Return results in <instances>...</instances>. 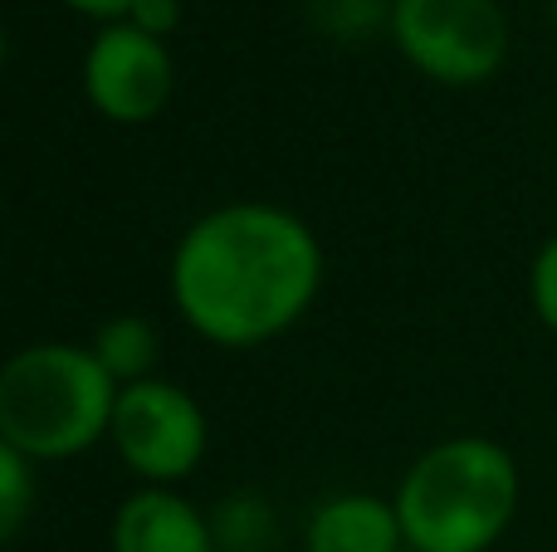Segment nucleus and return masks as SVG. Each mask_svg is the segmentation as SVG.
I'll list each match as a JSON object with an SVG mask.
<instances>
[{"mask_svg": "<svg viewBox=\"0 0 557 552\" xmlns=\"http://www.w3.org/2000/svg\"><path fill=\"white\" fill-rule=\"evenodd\" d=\"M172 303L215 348H260L288 333L323 289V244L284 205L206 211L172 250Z\"/></svg>", "mask_w": 557, "mask_h": 552, "instance_id": "nucleus-1", "label": "nucleus"}, {"mask_svg": "<svg viewBox=\"0 0 557 552\" xmlns=\"http://www.w3.org/2000/svg\"><path fill=\"white\" fill-rule=\"evenodd\" d=\"M523 499L519 460L490 436H450L421 450L392 504L411 552H490Z\"/></svg>", "mask_w": 557, "mask_h": 552, "instance_id": "nucleus-2", "label": "nucleus"}, {"mask_svg": "<svg viewBox=\"0 0 557 552\" xmlns=\"http://www.w3.org/2000/svg\"><path fill=\"white\" fill-rule=\"evenodd\" d=\"M117 381L94 348L29 342L0 362V436L29 460H74L108 436Z\"/></svg>", "mask_w": 557, "mask_h": 552, "instance_id": "nucleus-3", "label": "nucleus"}, {"mask_svg": "<svg viewBox=\"0 0 557 552\" xmlns=\"http://www.w3.org/2000/svg\"><path fill=\"white\" fill-rule=\"evenodd\" d=\"M401 59L445 88H480L509 59V15L499 0H392Z\"/></svg>", "mask_w": 557, "mask_h": 552, "instance_id": "nucleus-4", "label": "nucleus"}, {"mask_svg": "<svg viewBox=\"0 0 557 552\" xmlns=\"http://www.w3.org/2000/svg\"><path fill=\"white\" fill-rule=\"evenodd\" d=\"M206 436H211L206 411L176 381L147 377L133 387H117L108 440L143 485L176 489L186 475H196V465L206 460Z\"/></svg>", "mask_w": 557, "mask_h": 552, "instance_id": "nucleus-5", "label": "nucleus"}, {"mask_svg": "<svg viewBox=\"0 0 557 552\" xmlns=\"http://www.w3.org/2000/svg\"><path fill=\"white\" fill-rule=\"evenodd\" d=\"M176 88V64L166 39L137 29L133 20H113L94 35L84 54V93L98 117L117 127H143L166 108Z\"/></svg>", "mask_w": 557, "mask_h": 552, "instance_id": "nucleus-6", "label": "nucleus"}, {"mask_svg": "<svg viewBox=\"0 0 557 552\" xmlns=\"http://www.w3.org/2000/svg\"><path fill=\"white\" fill-rule=\"evenodd\" d=\"M215 528L176 489L143 485L113 518V552H215Z\"/></svg>", "mask_w": 557, "mask_h": 552, "instance_id": "nucleus-7", "label": "nucleus"}, {"mask_svg": "<svg viewBox=\"0 0 557 552\" xmlns=\"http://www.w3.org/2000/svg\"><path fill=\"white\" fill-rule=\"evenodd\" d=\"M304 552H406L396 504L382 494H333L308 514Z\"/></svg>", "mask_w": 557, "mask_h": 552, "instance_id": "nucleus-8", "label": "nucleus"}, {"mask_svg": "<svg viewBox=\"0 0 557 552\" xmlns=\"http://www.w3.org/2000/svg\"><path fill=\"white\" fill-rule=\"evenodd\" d=\"M94 357L117 387H133V381H147L157 367V328L137 313H117V318L98 323L94 328Z\"/></svg>", "mask_w": 557, "mask_h": 552, "instance_id": "nucleus-9", "label": "nucleus"}, {"mask_svg": "<svg viewBox=\"0 0 557 552\" xmlns=\"http://www.w3.org/2000/svg\"><path fill=\"white\" fill-rule=\"evenodd\" d=\"M29 509H35V460L0 436V543H10L29 524Z\"/></svg>", "mask_w": 557, "mask_h": 552, "instance_id": "nucleus-10", "label": "nucleus"}, {"mask_svg": "<svg viewBox=\"0 0 557 552\" xmlns=\"http://www.w3.org/2000/svg\"><path fill=\"white\" fill-rule=\"evenodd\" d=\"M215 528V543L221 548H255L264 534H270V504H260V499H231V504H221V514L211 518Z\"/></svg>", "mask_w": 557, "mask_h": 552, "instance_id": "nucleus-11", "label": "nucleus"}, {"mask_svg": "<svg viewBox=\"0 0 557 552\" xmlns=\"http://www.w3.org/2000/svg\"><path fill=\"white\" fill-rule=\"evenodd\" d=\"M313 10L333 35H347V39L392 20V0H313Z\"/></svg>", "mask_w": 557, "mask_h": 552, "instance_id": "nucleus-12", "label": "nucleus"}, {"mask_svg": "<svg viewBox=\"0 0 557 552\" xmlns=\"http://www.w3.org/2000/svg\"><path fill=\"white\" fill-rule=\"evenodd\" d=\"M529 303L543 328L557 338V230L539 244V254H533V264H529Z\"/></svg>", "mask_w": 557, "mask_h": 552, "instance_id": "nucleus-13", "label": "nucleus"}, {"mask_svg": "<svg viewBox=\"0 0 557 552\" xmlns=\"http://www.w3.org/2000/svg\"><path fill=\"white\" fill-rule=\"evenodd\" d=\"M127 20H133L137 29H147V35L166 39L182 25V0H137V5L127 10Z\"/></svg>", "mask_w": 557, "mask_h": 552, "instance_id": "nucleus-14", "label": "nucleus"}, {"mask_svg": "<svg viewBox=\"0 0 557 552\" xmlns=\"http://www.w3.org/2000/svg\"><path fill=\"white\" fill-rule=\"evenodd\" d=\"M69 10H78V15H94L103 20V25H113V20H127V10L137 5V0H64Z\"/></svg>", "mask_w": 557, "mask_h": 552, "instance_id": "nucleus-15", "label": "nucleus"}, {"mask_svg": "<svg viewBox=\"0 0 557 552\" xmlns=\"http://www.w3.org/2000/svg\"><path fill=\"white\" fill-rule=\"evenodd\" d=\"M548 20H553V29H557V0H548Z\"/></svg>", "mask_w": 557, "mask_h": 552, "instance_id": "nucleus-16", "label": "nucleus"}, {"mask_svg": "<svg viewBox=\"0 0 557 552\" xmlns=\"http://www.w3.org/2000/svg\"><path fill=\"white\" fill-rule=\"evenodd\" d=\"M0 64H5V35H0Z\"/></svg>", "mask_w": 557, "mask_h": 552, "instance_id": "nucleus-17", "label": "nucleus"}, {"mask_svg": "<svg viewBox=\"0 0 557 552\" xmlns=\"http://www.w3.org/2000/svg\"><path fill=\"white\" fill-rule=\"evenodd\" d=\"M406 552H411V548H406Z\"/></svg>", "mask_w": 557, "mask_h": 552, "instance_id": "nucleus-18", "label": "nucleus"}]
</instances>
